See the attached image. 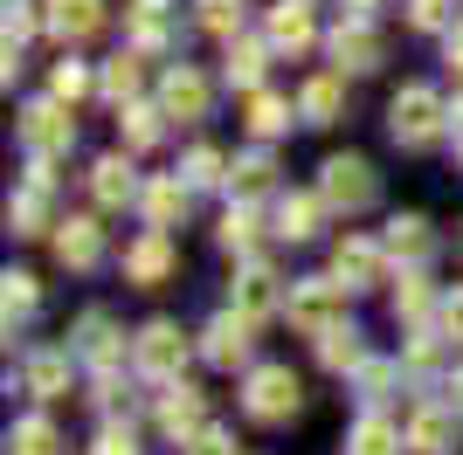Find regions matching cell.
I'll use <instances>...</instances> for the list:
<instances>
[{
    "label": "cell",
    "instance_id": "obj_1",
    "mask_svg": "<svg viewBox=\"0 0 463 455\" xmlns=\"http://www.w3.org/2000/svg\"><path fill=\"white\" fill-rule=\"evenodd\" d=\"M443 132H449V104H443L436 83H402V90L387 97V138L402 152H429Z\"/></svg>",
    "mask_w": 463,
    "mask_h": 455
},
{
    "label": "cell",
    "instance_id": "obj_2",
    "mask_svg": "<svg viewBox=\"0 0 463 455\" xmlns=\"http://www.w3.org/2000/svg\"><path fill=\"white\" fill-rule=\"evenodd\" d=\"M242 414L256 428H284V421L305 414V379L290 373V366H250L242 379Z\"/></svg>",
    "mask_w": 463,
    "mask_h": 455
},
{
    "label": "cell",
    "instance_id": "obj_3",
    "mask_svg": "<svg viewBox=\"0 0 463 455\" xmlns=\"http://www.w3.org/2000/svg\"><path fill=\"white\" fill-rule=\"evenodd\" d=\"M318 200H326L332 214H367L373 200H381V172H373V159H360V152H332L326 166H318Z\"/></svg>",
    "mask_w": 463,
    "mask_h": 455
},
{
    "label": "cell",
    "instance_id": "obj_4",
    "mask_svg": "<svg viewBox=\"0 0 463 455\" xmlns=\"http://www.w3.org/2000/svg\"><path fill=\"white\" fill-rule=\"evenodd\" d=\"M346 297H353V290L332 283V276H298V283H290L284 318H290V331H305V339L318 345L326 331H339V324H346Z\"/></svg>",
    "mask_w": 463,
    "mask_h": 455
},
{
    "label": "cell",
    "instance_id": "obj_5",
    "mask_svg": "<svg viewBox=\"0 0 463 455\" xmlns=\"http://www.w3.org/2000/svg\"><path fill=\"white\" fill-rule=\"evenodd\" d=\"M70 145H77V111L62 97H35L21 111V152L28 159H70Z\"/></svg>",
    "mask_w": 463,
    "mask_h": 455
},
{
    "label": "cell",
    "instance_id": "obj_6",
    "mask_svg": "<svg viewBox=\"0 0 463 455\" xmlns=\"http://www.w3.org/2000/svg\"><path fill=\"white\" fill-rule=\"evenodd\" d=\"M118 269H125V283L132 290H166L180 269V248L166 228H138L132 242H125V255H118Z\"/></svg>",
    "mask_w": 463,
    "mask_h": 455
},
{
    "label": "cell",
    "instance_id": "obj_7",
    "mask_svg": "<svg viewBox=\"0 0 463 455\" xmlns=\"http://www.w3.org/2000/svg\"><path fill=\"white\" fill-rule=\"evenodd\" d=\"M132 359H138V373L153 379V386H174V379H180V359H187V331H180L174 318L138 324V331H132Z\"/></svg>",
    "mask_w": 463,
    "mask_h": 455
},
{
    "label": "cell",
    "instance_id": "obj_8",
    "mask_svg": "<svg viewBox=\"0 0 463 455\" xmlns=\"http://www.w3.org/2000/svg\"><path fill=\"white\" fill-rule=\"evenodd\" d=\"M387 62V35L373 28V14H346L332 28V70L339 76H373Z\"/></svg>",
    "mask_w": 463,
    "mask_h": 455
},
{
    "label": "cell",
    "instance_id": "obj_9",
    "mask_svg": "<svg viewBox=\"0 0 463 455\" xmlns=\"http://www.w3.org/2000/svg\"><path fill=\"white\" fill-rule=\"evenodd\" d=\"M290 303V283L284 276H277L270 263H263V255H250V263L235 269V290H229V311H242V318H270V311H284Z\"/></svg>",
    "mask_w": 463,
    "mask_h": 455
},
{
    "label": "cell",
    "instance_id": "obj_10",
    "mask_svg": "<svg viewBox=\"0 0 463 455\" xmlns=\"http://www.w3.org/2000/svg\"><path fill=\"white\" fill-rule=\"evenodd\" d=\"M153 421H159V435H166V441H180V449H187V441L208 428V394L174 379V386H159V394H153Z\"/></svg>",
    "mask_w": 463,
    "mask_h": 455
},
{
    "label": "cell",
    "instance_id": "obj_11",
    "mask_svg": "<svg viewBox=\"0 0 463 455\" xmlns=\"http://www.w3.org/2000/svg\"><path fill=\"white\" fill-rule=\"evenodd\" d=\"M201 359L222 366V373H235V366H256V324L242 318V311H222V318H208V331H201Z\"/></svg>",
    "mask_w": 463,
    "mask_h": 455
},
{
    "label": "cell",
    "instance_id": "obj_12",
    "mask_svg": "<svg viewBox=\"0 0 463 455\" xmlns=\"http://www.w3.org/2000/svg\"><path fill=\"white\" fill-rule=\"evenodd\" d=\"M387 242H373V235H346V242L332 248V283H346V290H381L387 276Z\"/></svg>",
    "mask_w": 463,
    "mask_h": 455
},
{
    "label": "cell",
    "instance_id": "obj_13",
    "mask_svg": "<svg viewBox=\"0 0 463 455\" xmlns=\"http://www.w3.org/2000/svg\"><path fill=\"white\" fill-rule=\"evenodd\" d=\"M70 379H77V352H70V345H35V352L21 359V394L28 400H62Z\"/></svg>",
    "mask_w": 463,
    "mask_h": 455
},
{
    "label": "cell",
    "instance_id": "obj_14",
    "mask_svg": "<svg viewBox=\"0 0 463 455\" xmlns=\"http://www.w3.org/2000/svg\"><path fill=\"white\" fill-rule=\"evenodd\" d=\"M208 104H214V90H208V76L194 70V62H180V70L159 76V111H166V125H201Z\"/></svg>",
    "mask_w": 463,
    "mask_h": 455
},
{
    "label": "cell",
    "instance_id": "obj_15",
    "mask_svg": "<svg viewBox=\"0 0 463 455\" xmlns=\"http://www.w3.org/2000/svg\"><path fill=\"white\" fill-rule=\"evenodd\" d=\"M457 428H463V414L449 407V400H422V407L402 421L408 455H449V449H457Z\"/></svg>",
    "mask_w": 463,
    "mask_h": 455
},
{
    "label": "cell",
    "instance_id": "obj_16",
    "mask_svg": "<svg viewBox=\"0 0 463 455\" xmlns=\"http://www.w3.org/2000/svg\"><path fill=\"white\" fill-rule=\"evenodd\" d=\"M125 35H132V49H146V56L174 49L180 42V0H132V7H125Z\"/></svg>",
    "mask_w": 463,
    "mask_h": 455
},
{
    "label": "cell",
    "instance_id": "obj_17",
    "mask_svg": "<svg viewBox=\"0 0 463 455\" xmlns=\"http://www.w3.org/2000/svg\"><path fill=\"white\" fill-rule=\"evenodd\" d=\"M118 339H125V331H118L111 311H83V318L70 324V352H77V359H90L97 373H111V366L125 359V345H118Z\"/></svg>",
    "mask_w": 463,
    "mask_h": 455
},
{
    "label": "cell",
    "instance_id": "obj_18",
    "mask_svg": "<svg viewBox=\"0 0 463 455\" xmlns=\"http://www.w3.org/2000/svg\"><path fill=\"white\" fill-rule=\"evenodd\" d=\"M56 263L70 269V276H90V269L104 263V228H97V214L56 221Z\"/></svg>",
    "mask_w": 463,
    "mask_h": 455
},
{
    "label": "cell",
    "instance_id": "obj_19",
    "mask_svg": "<svg viewBox=\"0 0 463 455\" xmlns=\"http://www.w3.org/2000/svg\"><path fill=\"white\" fill-rule=\"evenodd\" d=\"M138 193H146V180H138L132 152H104L90 166V200L97 208H138Z\"/></svg>",
    "mask_w": 463,
    "mask_h": 455
},
{
    "label": "cell",
    "instance_id": "obj_20",
    "mask_svg": "<svg viewBox=\"0 0 463 455\" xmlns=\"http://www.w3.org/2000/svg\"><path fill=\"white\" fill-rule=\"evenodd\" d=\"M187 208H194V187L180 180V172H159V180H146V193H138V214H146V228H166V235L187 221Z\"/></svg>",
    "mask_w": 463,
    "mask_h": 455
},
{
    "label": "cell",
    "instance_id": "obj_21",
    "mask_svg": "<svg viewBox=\"0 0 463 455\" xmlns=\"http://www.w3.org/2000/svg\"><path fill=\"white\" fill-rule=\"evenodd\" d=\"M242 125H250V138H256V145H270V138H284L290 125H305V117H298V97L250 90V97H242Z\"/></svg>",
    "mask_w": 463,
    "mask_h": 455
},
{
    "label": "cell",
    "instance_id": "obj_22",
    "mask_svg": "<svg viewBox=\"0 0 463 455\" xmlns=\"http://www.w3.org/2000/svg\"><path fill=\"white\" fill-rule=\"evenodd\" d=\"M42 28L77 49V42L104 35V0H49V7H42Z\"/></svg>",
    "mask_w": 463,
    "mask_h": 455
},
{
    "label": "cell",
    "instance_id": "obj_23",
    "mask_svg": "<svg viewBox=\"0 0 463 455\" xmlns=\"http://www.w3.org/2000/svg\"><path fill=\"white\" fill-rule=\"evenodd\" d=\"M326 200H318V187L311 193H277V242H318V228H326Z\"/></svg>",
    "mask_w": 463,
    "mask_h": 455
},
{
    "label": "cell",
    "instance_id": "obj_24",
    "mask_svg": "<svg viewBox=\"0 0 463 455\" xmlns=\"http://www.w3.org/2000/svg\"><path fill=\"white\" fill-rule=\"evenodd\" d=\"M270 62H277V49H270L263 35H235V42H229V56H222V76H229L235 90L250 97V90H263Z\"/></svg>",
    "mask_w": 463,
    "mask_h": 455
},
{
    "label": "cell",
    "instance_id": "obj_25",
    "mask_svg": "<svg viewBox=\"0 0 463 455\" xmlns=\"http://www.w3.org/2000/svg\"><path fill=\"white\" fill-rule=\"evenodd\" d=\"M408 435L402 421H387V407H360V421L346 428V455H402Z\"/></svg>",
    "mask_w": 463,
    "mask_h": 455
},
{
    "label": "cell",
    "instance_id": "obj_26",
    "mask_svg": "<svg viewBox=\"0 0 463 455\" xmlns=\"http://www.w3.org/2000/svg\"><path fill=\"white\" fill-rule=\"evenodd\" d=\"M263 42H270L277 56H305L311 42H318V21H311L305 0H284V7H270V28H263Z\"/></svg>",
    "mask_w": 463,
    "mask_h": 455
},
{
    "label": "cell",
    "instance_id": "obj_27",
    "mask_svg": "<svg viewBox=\"0 0 463 455\" xmlns=\"http://www.w3.org/2000/svg\"><path fill=\"white\" fill-rule=\"evenodd\" d=\"M381 242H387V255H394V263L422 269L429 255H436V228H429V214H394Z\"/></svg>",
    "mask_w": 463,
    "mask_h": 455
},
{
    "label": "cell",
    "instance_id": "obj_28",
    "mask_svg": "<svg viewBox=\"0 0 463 455\" xmlns=\"http://www.w3.org/2000/svg\"><path fill=\"white\" fill-rule=\"evenodd\" d=\"M346 83L353 76H339V70L311 76L305 90H298V117H305V125H339V117H346Z\"/></svg>",
    "mask_w": 463,
    "mask_h": 455
},
{
    "label": "cell",
    "instance_id": "obj_29",
    "mask_svg": "<svg viewBox=\"0 0 463 455\" xmlns=\"http://www.w3.org/2000/svg\"><path fill=\"white\" fill-rule=\"evenodd\" d=\"M0 318H7V339H14V331H28V324L42 318V276H28V269H7V276H0Z\"/></svg>",
    "mask_w": 463,
    "mask_h": 455
},
{
    "label": "cell",
    "instance_id": "obj_30",
    "mask_svg": "<svg viewBox=\"0 0 463 455\" xmlns=\"http://www.w3.org/2000/svg\"><path fill=\"white\" fill-rule=\"evenodd\" d=\"M97 90L111 97L118 111H125V104H138V97H146V49H125V56H111L104 70H97Z\"/></svg>",
    "mask_w": 463,
    "mask_h": 455
},
{
    "label": "cell",
    "instance_id": "obj_31",
    "mask_svg": "<svg viewBox=\"0 0 463 455\" xmlns=\"http://www.w3.org/2000/svg\"><path fill=\"white\" fill-rule=\"evenodd\" d=\"M7 455H70V435L49 414H21L7 428Z\"/></svg>",
    "mask_w": 463,
    "mask_h": 455
},
{
    "label": "cell",
    "instance_id": "obj_32",
    "mask_svg": "<svg viewBox=\"0 0 463 455\" xmlns=\"http://www.w3.org/2000/svg\"><path fill=\"white\" fill-rule=\"evenodd\" d=\"M229 187L250 200V193H270L277 187V152L270 145H250V152H235V166H229Z\"/></svg>",
    "mask_w": 463,
    "mask_h": 455
},
{
    "label": "cell",
    "instance_id": "obj_33",
    "mask_svg": "<svg viewBox=\"0 0 463 455\" xmlns=\"http://www.w3.org/2000/svg\"><path fill=\"white\" fill-rule=\"evenodd\" d=\"M118 138H125V152L159 145V138H166V111H159V104H125V111H118Z\"/></svg>",
    "mask_w": 463,
    "mask_h": 455
},
{
    "label": "cell",
    "instance_id": "obj_34",
    "mask_svg": "<svg viewBox=\"0 0 463 455\" xmlns=\"http://www.w3.org/2000/svg\"><path fill=\"white\" fill-rule=\"evenodd\" d=\"M318 359H326L332 373H360L373 352H367V339H360L353 324H339V331H326V339H318Z\"/></svg>",
    "mask_w": 463,
    "mask_h": 455
},
{
    "label": "cell",
    "instance_id": "obj_35",
    "mask_svg": "<svg viewBox=\"0 0 463 455\" xmlns=\"http://www.w3.org/2000/svg\"><path fill=\"white\" fill-rule=\"evenodd\" d=\"M394 386H402V359H367L353 373V400H360V407H381Z\"/></svg>",
    "mask_w": 463,
    "mask_h": 455
},
{
    "label": "cell",
    "instance_id": "obj_36",
    "mask_svg": "<svg viewBox=\"0 0 463 455\" xmlns=\"http://www.w3.org/2000/svg\"><path fill=\"white\" fill-rule=\"evenodd\" d=\"M429 311H436V290H429V276H402V290H394V324H415V331H429Z\"/></svg>",
    "mask_w": 463,
    "mask_h": 455
},
{
    "label": "cell",
    "instance_id": "obj_37",
    "mask_svg": "<svg viewBox=\"0 0 463 455\" xmlns=\"http://www.w3.org/2000/svg\"><path fill=\"white\" fill-rule=\"evenodd\" d=\"M229 166H235L229 152H214V145H194L187 159H180V180H187V187L201 193V187H222V180H229Z\"/></svg>",
    "mask_w": 463,
    "mask_h": 455
},
{
    "label": "cell",
    "instance_id": "obj_38",
    "mask_svg": "<svg viewBox=\"0 0 463 455\" xmlns=\"http://www.w3.org/2000/svg\"><path fill=\"white\" fill-rule=\"evenodd\" d=\"M214 242L250 263V255H256V214L250 208H229V214H222V228H214Z\"/></svg>",
    "mask_w": 463,
    "mask_h": 455
},
{
    "label": "cell",
    "instance_id": "obj_39",
    "mask_svg": "<svg viewBox=\"0 0 463 455\" xmlns=\"http://www.w3.org/2000/svg\"><path fill=\"white\" fill-rule=\"evenodd\" d=\"M90 90H97V70H90V62H77V56L56 62V76H49V97H62V104H83Z\"/></svg>",
    "mask_w": 463,
    "mask_h": 455
},
{
    "label": "cell",
    "instance_id": "obj_40",
    "mask_svg": "<svg viewBox=\"0 0 463 455\" xmlns=\"http://www.w3.org/2000/svg\"><path fill=\"white\" fill-rule=\"evenodd\" d=\"M194 21H201L208 35L235 42V35H242V0H194Z\"/></svg>",
    "mask_w": 463,
    "mask_h": 455
},
{
    "label": "cell",
    "instance_id": "obj_41",
    "mask_svg": "<svg viewBox=\"0 0 463 455\" xmlns=\"http://www.w3.org/2000/svg\"><path fill=\"white\" fill-rule=\"evenodd\" d=\"M97 407H104V421L132 414V379H118V366H111V373H97Z\"/></svg>",
    "mask_w": 463,
    "mask_h": 455
},
{
    "label": "cell",
    "instance_id": "obj_42",
    "mask_svg": "<svg viewBox=\"0 0 463 455\" xmlns=\"http://www.w3.org/2000/svg\"><path fill=\"white\" fill-rule=\"evenodd\" d=\"M408 28H422V35L449 28V0H408Z\"/></svg>",
    "mask_w": 463,
    "mask_h": 455
},
{
    "label": "cell",
    "instance_id": "obj_43",
    "mask_svg": "<svg viewBox=\"0 0 463 455\" xmlns=\"http://www.w3.org/2000/svg\"><path fill=\"white\" fill-rule=\"evenodd\" d=\"M83 455H138V435H132V428H118V421H111V428H104V435H97V441H90V449H83Z\"/></svg>",
    "mask_w": 463,
    "mask_h": 455
},
{
    "label": "cell",
    "instance_id": "obj_44",
    "mask_svg": "<svg viewBox=\"0 0 463 455\" xmlns=\"http://www.w3.org/2000/svg\"><path fill=\"white\" fill-rule=\"evenodd\" d=\"M187 455H235V435H229V428H214V421H208V428H201V435L187 441Z\"/></svg>",
    "mask_w": 463,
    "mask_h": 455
},
{
    "label": "cell",
    "instance_id": "obj_45",
    "mask_svg": "<svg viewBox=\"0 0 463 455\" xmlns=\"http://www.w3.org/2000/svg\"><path fill=\"white\" fill-rule=\"evenodd\" d=\"M443 339L463 345V290H457V297H443Z\"/></svg>",
    "mask_w": 463,
    "mask_h": 455
},
{
    "label": "cell",
    "instance_id": "obj_46",
    "mask_svg": "<svg viewBox=\"0 0 463 455\" xmlns=\"http://www.w3.org/2000/svg\"><path fill=\"white\" fill-rule=\"evenodd\" d=\"M443 56H449V76H463V28H449V42H443Z\"/></svg>",
    "mask_w": 463,
    "mask_h": 455
},
{
    "label": "cell",
    "instance_id": "obj_47",
    "mask_svg": "<svg viewBox=\"0 0 463 455\" xmlns=\"http://www.w3.org/2000/svg\"><path fill=\"white\" fill-rule=\"evenodd\" d=\"M449 407H457V414H463V366H457V373H449Z\"/></svg>",
    "mask_w": 463,
    "mask_h": 455
},
{
    "label": "cell",
    "instance_id": "obj_48",
    "mask_svg": "<svg viewBox=\"0 0 463 455\" xmlns=\"http://www.w3.org/2000/svg\"><path fill=\"white\" fill-rule=\"evenodd\" d=\"M346 7L353 14H373V7H387V0H346Z\"/></svg>",
    "mask_w": 463,
    "mask_h": 455
}]
</instances>
